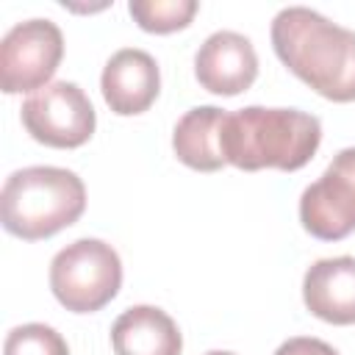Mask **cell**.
<instances>
[{
    "instance_id": "4",
    "label": "cell",
    "mask_w": 355,
    "mask_h": 355,
    "mask_svg": "<svg viewBox=\"0 0 355 355\" xmlns=\"http://www.w3.org/2000/svg\"><path fill=\"white\" fill-rule=\"evenodd\" d=\"M122 286L119 252L103 239H78L50 261V288L72 313H94Z\"/></svg>"
},
{
    "instance_id": "15",
    "label": "cell",
    "mask_w": 355,
    "mask_h": 355,
    "mask_svg": "<svg viewBox=\"0 0 355 355\" xmlns=\"http://www.w3.org/2000/svg\"><path fill=\"white\" fill-rule=\"evenodd\" d=\"M275 355H338L327 341L322 338H311V336H297V338H288L283 341Z\"/></svg>"
},
{
    "instance_id": "16",
    "label": "cell",
    "mask_w": 355,
    "mask_h": 355,
    "mask_svg": "<svg viewBox=\"0 0 355 355\" xmlns=\"http://www.w3.org/2000/svg\"><path fill=\"white\" fill-rule=\"evenodd\" d=\"M205 355H236V352H227V349H211V352H205Z\"/></svg>"
},
{
    "instance_id": "11",
    "label": "cell",
    "mask_w": 355,
    "mask_h": 355,
    "mask_svg": "<svg viewBox=\"0 0 355 355\" xmlns=\"http://www.w3.org/2000/svg\"><path fill=\"white\" fill-rule=\"evenodd\" d=\"M114 355H180L183 336L175 319L155 305H133L111 324Z\"/></svg>"
},
{
    "instance_id": "10",
    "label": "cell",
    "mask_w": 355,
    "mask_h": 355,
    "mask_svg": "<svg viewBox=\"0 0 355 355\" xmlns=\"http://www.w3.org/2000/svg\"><path fill=\"white\" fill-rule=\"evenodd\" d=\"M305 308L330 324H355V258L336 255L308 266L302 277Z\"/></svg>"
},
{
    "instance_id": "5",
    "label": "cell",
    "mask_w": 355,
    "mask_h": 355,
    "mask_svg": "<svg viewBox=\"0 0 355 355\" xmlns=\"http://www.w3.org/2000/svg\"><path fill=\"white\" fill-rule=\"evenodd\" d=\"M19 114L25 130L36 141L58 150L86 144L97 125L92 100L72 80H53L44 89L33 92L22 103Z\"/></svg>"
},
{
    "instance_id": "3",
    "label": "cell",
    "mask_w": 355,
    "mask_h": 355,
    "mask_svg": "<svg viewBox=\"0 0 355 355\" xmlns=\"http://www.w3.org/2000/svg\"><path fill=\"white\" fill-rule=\"evenodd\" d=\"M86 208V186L72 169L25 166L6 178L0 191L3 227L25 241L50 239L78 222Z\"/></svg>"
},
{
    "instance_id": "14",
    "label": "cell",
    "mask_w": 355,
    "mask_h": 355,
    "mask_svg": "<svg viewBox=\"0 0 355 355\" xmlns=\"http://www.w3.org/2000/svg\"><path fill=\"white\" fill-rule=\"evenodd\" d=\"M3 355H69V347L50 324L28 322L8 330L3 341Z\"/></svg>"
},
{
    "instance_id": "9",
    "label": "cell",
    "mask_w": 355,
    "mask_h": 355,
    "mask_svg": "<svg viewBox=\"0 0 355 355\" xmlns=\"http://www.w3.org/2000/svg\"><path fill=\"white\" fill-rule=\"evenodd\" d=\"M100 89L108 108L119 116L147 111L161 92V72L155 58L139 47L116 50L100 75Z\"/></svg>"
},
{
    "instance_id": "13",
    "label": "cell",
    "mask_w": 355,
    "mask_h": 355,
    "mask_svg": "<svg viewBox=\"0 0 355 355\" xmlns=\"http://www.w3.org/2000/svg\"><path fill=\"white\" fill-rule=\"evenodd\" d=\"M197 0H130L128 11L147 33H172L191 22Z\"/></svg>"
},
{
    "instance_id": "6",
    "label": "cell",
    "mask_w": 355,
    "mask_h": 355,
    "mask_svg": "<svg viewBox=\"0 0 355 355\" xmlns=\"http://www.w3.org/2000/svg\"><path fill=\"white\" fill-rule=\"evenodd\" d=\"M64 55V36L53 19L17 22L0 42V86L6 94L39 92L55 75Z\"/></svg>"
},
{
    "instance_id": "2",
    "label": "cell",
    "mask_w": 355,
    "mask_h": 355,
    "mask_svg": "<svg viewBox=\"0 0 355 355\" xmlns=\"http://www.w3.org/2000/svg\"><path fill=\"white\" fill-rule=\"evenodd\" d=\"M322 144V122L300 108L247 105L227 111L219 150L225 164L239 169H302Z\"/></svg>"
},
{
    "instance_id": "12",
    "label": "cell",
    "mask_w": 355,
    "mask_h": 355,
    "mask_svg": "<svg viewBox=\"0 0 355 355\" xmlns=\"http://www.w3.org/2000/svg\"><path fill=\"white\" fill-rule=\"evenodd\" d=\"M227 111L219 105H197L189 108L175 130H172V150L178 161L197 172H216L225 166L222 150H219V133L225 125Z\"/></svg>"
},
{
    "instance_id": "8",
    "label": "cell",
    "mask_w": 355,
    "mask_h": 355,
    "mask_svg": "<svg viewBox=\"0 0 355 355\" xmlns=\"http://www.w3.org/2000/svg\"><path fill=\"white\" fill-rule=\"evenodd\" d=\"M194 75L202 89L222 97L247 92L258 78V55L252 42L236 31L211 33L194 55Z\"/></svg>"
},
{
    "instance_id": "1",
    "label": "cell",
    "mask_w": 355,
    "mask_h": 355,
    "mask_svg": "<svg viewBox=\"0 0 355 355\" xmlns=\"http://www.w3.org/2000/svg\"><path fill=\"white\" fill-rule=\"evenodd\" d=\"M272 47L316 94L333 103L355 100V31L313 8L288 6L272 19Z\"/></svg>"
},
{
    "instance_id": "7",
    "label": "cell",
    "mask_w": 355,
    "mask_h": 355,
    "mask_svg": "<svg viewBox=\"0 0 355 355\" xmlns=\"http://www.w3.org/2000/svg\"><path fill=\"white\" fill-rule=\"evenodd\" d=\"M300 222L322 241H338L355 230V147L336 153L319 180L302 191Z\"/></svg>"
}]
</instances>
